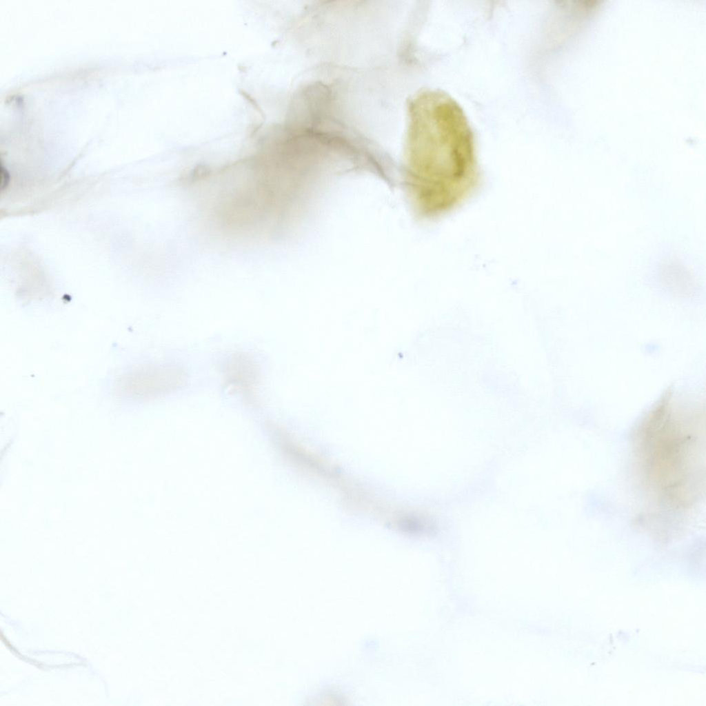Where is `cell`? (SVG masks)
<instances>
[{
  "mask_svg": "<svg viewBox=\"0 0 706 706\" xmlns=\"http://www.w3.org/2000/svg\"><path fill=\"white\" fill-rule=\"evenodd\" d=\"M408 118L405 191L416 218L437 219L460 206L480 184L474 134L461 106L443 91L416 94Z\"/></svg>",
  "mask_w": 706,
  "mask_h": 706,
  "instance_id": "6da1fadb",
  "label": "cell"
}]
</instances>
